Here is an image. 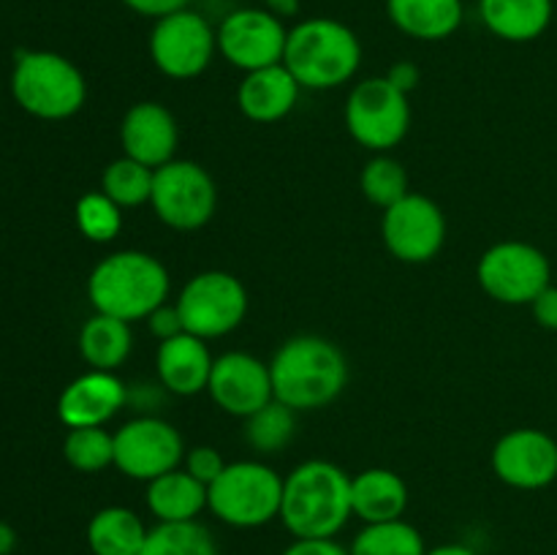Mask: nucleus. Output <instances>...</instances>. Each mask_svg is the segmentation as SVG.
Instances as JSON below:
<instances>
[{"instance_id": "1", "label": "nucleus", "mask_w": 557, "mask_h": 555, "mask_svg": "<svg viewBox=\"0 0 557 555\" xmlns=\"http://www.w3.org/2000/svg\"><path fill=\"white\" fill-rule=\"evenodd\" d=\"M275 400L294 411H319L348 384V359L337 343L321 335H294L270 362Z\"/></svg>"}, {"instance_id": "2", "label": "nucleus", "mask_w": 557, "mask_h": 555, "mask_svg": "<svg viewBox=\"0 0 557 555\" xmlns=\"http://www.w3.org/2000/svg\"><path fill=\"white\" fill-rule=\"evenodd\" d=\"M351 517V477L335 462L305 460L283 477L281 520L294 539H335Z\"/></svg>"}, {"instance_id": "3", "label": "nucleus", "mask_w": 557, "mask_h": 555, "mask_svg": "<svg viewBox=\"0 0 557 555\" xmlns=\"http://www.w3.org/2000/svg\"><path fill=\"white\" fill-rule=\"evenodd\" d=\"M172 278L163 261L147 250H114L92 267L87 299L96 313L141 321L169 303Z\"/></svg>"}, {"instance_id": "4", "label": "nucleus", "mask_w": 557, "mask_h": 555, "mask_svg": "<svg viewBox=\"0 0 557 555\" xmlns=\"http://www.w3.org/2000/svg\"><path fill=\"white\" fill-rule=\"evenodd\" d=\"M283 65L302 90H335L362 65V44L346 22L310 16L288 30Z\"/></svg>"}, {"instance_id": "5", "label": "nucleus", "mask_w": 557, "mask_h": 555, "mask_svg": "<svg viewBox=\"0 0 557 555\" xmlns=\"http://www.w3.org/2000/svg\"><path fill=\"white\" fill-rule=\"evenodd\" d=\"M11 96L38 120H69L85 107V74L69 58L49 49L16 54L11 71Z\"/></svg>"}, {"instance_id": "6", "label": "nucleus", "mask_w": 557, "mask_h": 555, "mask_svg": "<svg viewBox=\"0 0 557 555\" xmlns=\"http://www.w3.org/2000/svg\"><path fill=\"white\" fill-rule=\"evenodd\" d=\"M283 477L261 460H237L207 488V509L232 528H261L281 517Z\"/></svg>"}, {"instance_id": "7", "label": "nucleus", "mask_w": 557, "mask_h": 555, "mask_svg": "<svg viewBox=\"0 0 557 555\" xmlns=\"http://www.w3.org/2000/svg\"><path fill=\"white\" fill-rule=\"evenodd\" d=\"M346 128L370 152H389L411 128V103L386 76H370L351 87L346 101Z\"/></svg>"}, {"instance_id": "8", "label": "nucleus", "mask_w": 557, "mask_h": 555, "mask_svg": "<svg viewBox=\"0 0 557 555\" xmlns=\"http://www.w3.org/2000/svg\"><path fill=\"white\" fill-rule=\"evenodd\" d=\"M174 305L185 332L201 341H212L243 324L248 316V292L232 272L205 270L180 288Z\"/></svg>"}, {"instance_id": "9", "label": "nucleus", "mask_w": 557, "mask_h": 555, "mask_svg": "<svg viewBox=\"0 0 557 555\" xmlns=\"http://www.w3.org/2000/svg\"><path fill=\"white\" fill-rule=\"evenodd\" d=\"M150 205L158 221L174 232H196L215 215V180L201 163L174 158L156 169Z\"/></svg>"}, {"instance_id": "10", "label": "nucleus", "mask_w": 557, "mask_h": 555, "mask_svg": "<svg viewBox=\"0 0 557 555\" xmlns=\"http://www.w3.org/2000/svg\"><path fill=\"white\" fill-rule=\"evenodd\" d=\"M476 281L487 297L504 305H531L553 283L544 250L520 239L490 245L476 264Z\"/></svg>"}, {"instance_id": "11", "label": "nucleus", "mask_w": 557, "mask_h": 555, "mask_svg": "<svg viewBox=\"0 0 557 555\" xmlns=\"http://www.w3.org/2000/svg\"><path fill=\"white\" fill-rule=\"evenodd\" d=\"M150 60L169 79H196L218 52L215 27L196 11L183 9L156 20L150 30Z\"/></svg>"}, {"instance_id": "12", "label": "nucleus", "mask_w": 557, "mask_h": 555, "mask_svg": "<svg viewBox=\"0 0 557 555\" xmlns=\"http://www.w3.org/2000/svg\"><path fill=\"white\" fill-rule=\"evenodd\" d=\"M185 441L172 422L161 417H136L114 433V468L136 482H152L180 468Z\"/></svg>"}, {"instance_id": "13", "label": "nucleus", "mask_w": 557, "mask_h": 555, "mask_svg": "<svg viewBox=\"0 0 557 555\" xmlns=\"http://www.w3.org/2000/svg\"><path fill=\"white\" fill-rule=\"evenodd\" d=\"M386 250L406 264H428L446 243V215L430 196L408 194L381 218Z\"/></svg>"}, {"instance_id": "14", "label": "nucleus", "mask_w": 557, "mask_h": 555, "mask_svg": "<svg viewBox=\"0 0 557 555\" xmlns=\"http://www.w3.org/2000/svg\"><path fill=\"white\" fill-rule=\"evenodd\" d=\"M215 38L221 58L250 74L283 63L288 27L267 9H237L223 16Z\"/></svg>"}, {"instance_id": "15", "label": "nucleus", "mask_w": 557, "mask_h": 555, "mask_svg": "<svg viewBox=\"0 0 557 555\" xmlns=\"http://www.w3.org/2000/svg\"><path fill=\"white\" fill-rule=\"evenodd\" d=\"M207 395L228 417L248 419L275 400L270 362L248 351H226L215 357Z\"/></svg>"}, {"instance_id": "16", "label": "nucleus", "mask_w": 557, "mask_h": 555, "mask_svg": "<svg viewBox=\"0 0 557 555\" xmlns=\"http://www.w3.org/2000/svg\"><path fill=\"white\" fill-rule=\"evenodd\" d=\"M493 471L517 490H542L557 479V441L539 428H517L493 446Z\"/></svg>"}, {"instance_id": "17", "label": "nucleus", "mask_w": 557, "mask_h": 555, "mask_svg": "<svg viewBox=\"0 0 557 555\" xmlns=\"http://www.w3.org/2000/svg\"><path fill=\"white\" fill-rule=\"evenodd\" d=\"M128 403V386L109 370L76 375L58 400V417L65 428H103Z\"/></svg>"}, {"instance_id": "18", "label": "nucleus", "mask_w": 557, "mask_h": 555, "mask_svg": "<svg viewBox=\"0 0 557 555\" xmlns=\"http://www.w3.org/2000/svg\"><path fill=\"white\" fill-rule=\"evenodd\" d=\"M180 131L177 120L163 103L139 101L125 112L120 123V145L123 156L145 163V166L158 169L163 163L174 161L177 152Z\"/></svg>"}, {"instance_id": "19", "label": "nucleus", "mask_w": 557, "mask_h": 555, "mask_svg": "<svg viewBox=\"0 0 557 555\" xmlns=\"http://www.w3.org/2000/svg\"><path fill=\"white\" fill-rule=\"evenodd\" d=\"M212 362L215 357H212L207 341L190 335V332H180V335L158 343L156 373L163 390H169L172 395L190 397L207 392Z\"/></svg>"}, {"instance_id": "20", "label": "nucleus", "mask_w": 557, "mask_h": 555, "mask_svg": "<svg viewBox=\"0 0 557 555\" xmlns=\"http://www.w3.org/2000/svg\"><path fill=\"white\" fill-rule=\"evenodd\" d=\"M299 82L283 63L250 71L237 87L239 112L253 123H277L288 118L299 101Z\"/></svg>"}, {"instance_id": "21", "label": "nucleus", "mask_w": 557, "mask_h": 555, "mask_svg": "<svg viewBox=\"0 0 557 555\" xmlns=\"http://www.w3.org/2000/svg\"><path fill=\"white\" fill-rule=\"evenodd\" d=\"M408 501L406 479L392 468H364L351 477V509L364 526L403 520Z\"/></svg>"}, {"instance_id": "22", "label": "nucleus", "mask_w": 557, "mask_h": 555, "mask_svg": "<svg viewBox=\"0 0 557 555\" xmlns=\"http://www.w3.org/2000/svg\"><path fill=\"white\" fill-rule=\"evenodd\" d=\"M392 25L417 41H444L466 20L462 0H386Z\"/></svg>"}, {"instance_id": "23", "label": "nucleus", "mask_w": 557, "mask_h": 555, "mask_svg": "<svg viewBox=\"0 0 557 555\" xmlns=\"http://www.w3.org/2000/svg\"><path fill=\"white\" fill-rule=\"evenodd\" d=\"M553 14V0H479L484 27L509 44L536 41L549 27Z\"/></svg>"}, {"instance_id": "24", "label": "nucleus", "mask_w": 557, "mask_h": 555, "mask_svg": "<svg viewBox=\"0 0 557 555\" xmlns=\"http://www.w3.org/2000/svg\"><path fill=\"white\" fill-rule=\"evenodd\" d=\"M145 501L158 522H190L207 509V484L185 468H174L147 482Z\"/></svg>"}, {"instance_id": "25", "label": "nucleus", "mask_w": 557, "mask_h": 555, "mask_svg": "<svg viewBox=\"0 0 557 555\" xmlns=\"http://www.w3.org/2000/svg\"><path fill=\"white\" fill-rule=\"evenodd\" d=\"M147 531L128 506H103L87 522V547L92 555H139Z\"/></svg>"}, {"instance_id": "26", "label": "nucleus", "mask_w": 557, "mask_h": 555, "mask_svg": "<svg viewBox=\"0 0 557 555\" xmlns=\"http://www.w3.org/2000/svg\"><path fill=\"white\" fill-rule=\"evenodd\" d=\"M134 348V332L123 319L107 313H92L79 330V354L92 370H114L128 359Z\"/></svg>"}, {"instance_id": "27", "label": "nucleus", "mask_w": 557, "mask_h": 555, "mask_svg": "<svg viewBox=\"0 0 557 555\" xmlns=\"http://www.w3.org/2000/svg\"><path fill=\"white\" fill-rule=\"evenodd\" d=\"M351 555H424V536L406 520L370 522L354 536Z\"/></svg>"}, {"instance_id": "28", "label": "nucleus", "mask_w": 557, "mask_h": 555, "mask_svg": "<svg viewBox=\"0 0 557 555\" xmlns=\"http://www.w3.org/2000/svg\"><path fill=\"white\" fill-rule=\"evenodd\" d=\"M139 555H218V544L199 520L158 522L147 531Z\"/></svg>"}, {"instance_id": "29", "label": "nucleus", "mask_w": 557, "mask_h": 555, "mask_svg": "<svg viewBox=\"0 0 557 555\" xmlns=\"http://www.w3.org/2000/svg\"><path fill=\"white\" fill-rule=\"evenodd\" d=\"M297 430V411L286 403L272 400L264 408L245 419V441L259 455H275L286 449Z\"/></svg>"}, {"instance_id": "30", "label": "nucleus", "mask_w": 557, "mask_h": 555, "mask_svg": "<svg viewBox=\"0 0 557 555\" xmlns=\"http://www.w3.org/2000/svg\"><path fill=\"white\" fill-rule=\"evenodd\" d=\"M359 190L370 205L381 207V210L397 205L403 196L411 194L406 166L389 152H375L359 172Z\"/></svg>"}, {"instance_id": "31", "label": "nucleus", "mask_w": 557, "mask_h": 555, "mask_svg": "<svg viewBox=\"0 0 557 555\" xmlns=\"http://www.w3.org/2000/svg\"><path fill=\"white\" fill-rule=\"evenodd\" d=\"M152 177H156V169L123 156L103 169L101 190L123 210L125 207H141L150 201Z\"/></svg>"}, {"instance_id": "32", "label": "nucleus", "mask_w": 557, "mask_h": 555, "mask_svg": "<svg viewBox=\"0 0 557 555\" xmlns=\"http://www.w3.org/2000/svg\"><path fill=\"white\" fill-rule=\"evenodd\" d=\"M63 457L74 471L98 473L114 466V433L103 428H69Z\"/></svg>"}, {"instance_id": "33", "label": "nucleus", "mask_w": 557, "mask_h": 555, "mask_svg": "<svg viewBox=\"0 0 557 555\" xmlns=\"http://www.w3.org/2000/svg\"><path fill=\"white\" fill-rule=\"evenodd\" d=\"M74 218L82 237L90 239V243H112L123 229V207L114 205L101 188L79 196Z\"/></svg>"}, {"instance_id": "34", "label": "nucleus", "mask_w": 557, "mask_h": 555, "mask_svg": "<svg viewBox=\"0 0 557 555\" xmlns=\"http://www.w3.org/2000/svg\"><path fill=\"white\" fill-rule=\"evenodd\" d=\"M183 466L190 477H196L199 482H205L207 488H210V484L221 477L223 468H226L228 462L223 460V455L215 449V446L201 444V446H194V449H185Z\"/></svg>"}, {"instance_id": "35", "label": "nucleus", "mask_w": 557, "mask_h": 555, "mask_svg": "<svg viewBox=\"0 0 557 555\" xmlns=\"http://www.w3.org/2000/svg\"><path fill=\"white\" fill-rule=\"evenodd\" d=\"M147 326H150L152 335L158 337V343L185 332L183 319H180L177 313V305H169V303H163L161 308H156L150 316H147Z\"/></svg>"}, {"instance_id": "36", "label": "nucleus", "mask_w": 557, "mask_h": 555, "mask_svg": "<svg viewBox=\"0 0 557 555\" xmlns=\"http://www.w3.org/2000/svg\"><path fill=\"white\" fill-rule=\"evenodd\" d=\"M281 555H351L337 539H294Z\"/></svg>"}, {"instance_id": "37", "label": "nucleus", "mask_w": 557, "mask_h": 555, "mask_svg": "<svg viewBox=\"0 0 557 555\" xmlns=\"http://www.w3.org/2000/svg\"><path fill=\"white\" fill-rule=\"evenodd\" d=\"M125 9H131L139 16H150V20H161V16L174 14V11L188 9L190 0H120Z\"/></svg>"}, {"instance_id": "38", "label": "nucleus", "mask_w": 557, "mask_h": 555, "mask_svg": "<svg viewBox=\"0 0 557 555\" xmlns=\"http://www.w3.org/2000/svg\"><path fill=\"white\" fill-rule=\"evenodd\" d=\"M531 310H533V319L539 321V326L557 332V286L549 283V286L533 299Z\"/></svg>"}, {"instance_id": "39", "label": "nucleus", "mask_w": 557, "mask_h": 555, "mask_svg": "<svg viewBox=\"0 0 557 555\" xmlns=\"http://www.w3.org/2000/svg\"><path fill=\"white\" fill-rule=\"evenodd\" d=\"M384 76L397 87V90L406 92V96L411 90H417L419 82H422V71H419V65L411 63V60H397Z\"/></svg>"}, {"instance_id": "40", "label": "nucleus", "mask_w": 557, "mask_h": 555, "mask_svg": "<svg viewBox=\"0 0 557 555\" xmlns=\"http://www.w3.org/2000/svg\"><path fill=\"white\" fill-rule=\"evenodd\" d=\"M261 9H267L270 14H275L277 20H292L299 14V0H261Z\"/></svg>"}, {"instance_id": "41", "label": "nucleus", "mask_w": 557, "mask_h": 555, "mask_svg": "<svg viewBox=\"0 0 557 555\" xmlns=\"http://www.w3.org/2000/svg\"><path fill=\"white\" fill-rule=\"evenodd\" d=\"M16 547V531L9 522L0 520V555H11Z\"/></svg>"}, {"instance_id": "42", "label": "nucleus", "mask_w": 557, "mask_h": 555, "mask_svg": "<svg viewBox=\"0 0 557 555\" xmlns=\"http://www.w3.org/2000/svg\"><path fill=\"white\" fill-rule=\"evenodd\" d=\"M424 555H479V553H476V550L468 547V544L451 542V544H438V547L428 550Z\"/></svg>"}]
</instances>
